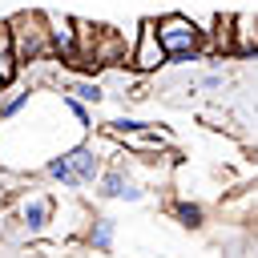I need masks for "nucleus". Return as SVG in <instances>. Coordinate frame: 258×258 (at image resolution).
I'll use <instances>...</instances> for the list:
<instances>
[{"label":"nucleus","instance_id":"obj_7","mask_svg":"<svg viewBox=\"0 0 258 258\" xmlns=\"http://www.w3.org/2000/svg\"><path fill=\"white\" fill-rule=\"evenodd\" d=\"M93 194L97 198H121V202H141V185L125 177V169H101L97 181H93Z\"/></svg>","mask_w":258,"mask_h":258},{"label":"nucleus","instance_id":"obj_8","mask_svg":"<svg viewBox=\"0 0 258 258\" xmlns=\"http://www.w3.org/2000/svg\"><path fill=\"white\" fill-rule=\"evenodd\" d=\"M56 89H60V93H73V97H77V101H85L89 109H93V105H101V101L109 97L93 77H69V81H56Z\"/></svg>","mask_w":258,"mask_h":258},{"label":"nucleus","instance_id":"obj_16","mask_svg":"<svg viewBox=\"0 0 258 258\" xmlns=\"http://www.w3.org/2000/svg\"><path fill=\"white\" fill-rule=\"evenodd\" d=\"M198 85H202V89H210V93H214V89H222V85H226V77H222V73H206V77H202V81H198Z\"/></svg>","mask_w":258,"mask_h":258},{"label":"nucleus","instance_id":"obj_6","mask_svg":"<svg viewBox=\"0 0 258 258\" xmlns=\"http://www.w3.org/2000/svg\"><path fill=\"white\" fill-rule=\"evenodd\" d=\"M52 214H56V202H52L48 194H28V198L16 206V222H20L28 234H40V230H48Z\"/></svg>","mask_w":258,"mask_h":258},{"label":"nucleus","instance_id":"obj_15","mask_svg":"<svg viewBox=\"0 0 258 258\" xmlns=\"http://www.w3.org/2000/svg\"><path fill=\"white\" fill-rule=\"evenodd\" d=\"M145 125H153V121H137V117H129V113H125V117L109 121V125H105V133H109V137H125V133H137V129H145Z\"/></svg>","mask_w":258,"mask_h":258},{"label":"nucleus","instance_id":"obj_5","mask_svg":"<svg viewBox=\"0 0 258 258\" xmlns=\"http://www.w3.org/2000/svg\"><path fill=\"white\" fill-rule=\"evenodd\" d=\"M64 157H69V169H73V177H77V185H81V189H85V185H93V181H97V173L105 169L101 149H97L93 141H77V145H69V149H64Z\"/></svg>","mask_w":258,"mask_h":258},{"label":"nucleus","instance_id":"obj_2","mask_svg":"<svg viewBox=\"0 0 258 258\" xmlns=\"http://www.w3.org/2000/svg\"><path fill=\"white\" fill-rule=\"evenodd\" d=\"M8 28H12V48H16L20 69H24V64H44V60H52L48 28H44V12L24 8V12L8 16Z\"/></svg>","mask_w":258,"mask_h":258},{"label":"nucleus","instance_id":"obj_9","mask_svg":"<svg viewBox=\"0 0 258 258\" xmlns=\"http://www.w3.org/2000/svg\"><path fill=\"white\" fill-rule=\"evenodd\" d=\"M20 73H24V69H20L16 48H12V28H8V20H0V81H4V85H16Z\"/></svg>","mask_w":258,"mask_h":258},{"label":"nucleus","instance_id":"obj_12","mask_svg":"<svg viewBox=\"0 0 258 258\" xmlns=\"http://www.w3.org/2000/svg\"><path fill=\"white\" fill-rule=\"evenodd\" d=\"M169 214H173L185 230H198V226L206 222V210H202L198 202H173V206H169Z\"/></svg>","mask_w":258,"mask_h":258},{"label":"nucleus","instance_id":"obj_4","mask_svg":"<svg viewBox=\"0 0 258 258\" xmlns=\"http://www.w3.org/2000/svg\"><path fill=\"white\" fill-rule=\"evenodd\" d=\"M77 16H64V12H44V28H48V48H52V60H73V44H77Z\"/></svg>","mask_w":258,"mask_h":258},{"label":"nucleus","instance_id":"obj_17","mask_svg":"<svg viewBox=\"0 0 258 258\" xmlns=\"http://www.w3.org/2000/svg\"><path fill=\"white\" fill-rule=\"evenodd\" d=\"M4 89H8V85H4V81H0V97H4Z\"/></svg>","mask_w":258,"mask_h":258},{"label":"nucleus","instance_id":"obj_1","mask_svg":"<svg viewBox=\"0 0 258 258\" xmlns=\"http://www.w3.org/2000/svg\"><path fill=\"white\" fill-rule=\"evenodd\" d=\"M153 28H157V40H161V48H165V56L173 64H185V60H198L202 56V28H198L194 16L165 12V16L153 20Z\"/></svg>","mask_w":258,"mask_h":258},{"label":"nucleus","instance_id":"obj_14","mask_svg":"<svg viewBox=\"0 0 258 258\" xmlns=\"http://www.w3.org/2000/svg\"><path fill=\"white\" fill-rule=\"evenodd\" d=\"M28 101H32V89H16L12 97H0V121H12Z\"/></svg>","mask_w":258,"mask_h":258},{"label":"nucleus","instance_id":"obj_3","mask_svg":"<svg viewBox=\"0 0 258 258\" xmlns=\"http://www.w3.org/2000/svg\"><path fill=\"white\" fill-rule=\"evenodd\" d=\"M165 64H169V56H165V48H161V40H157L153 20H141V24H137V40H133V48H129V69H133L137 77H149V73H157V69H165Z\"/></svg>","mask_w":258,"mask_h":258},{"label":"nucleus","instance_id":"obj_13","mask_svg":"<svg viewBox=\"0 0 258 258\" xmlns=\"http://www.w3.org/2000/svg\"><path fill=\"white\" fill-rule=\"evenodd\" d=\"M56 93H60V89H56ZM60 105L69 109V117H73L81 129H93V113H89V105H85V101H77L73 93H60Z\"/></svg>","mask_w":258,"mask_h":258},{"label":"nucleus","instance_id":"obj_11","mask_svg":"<svg viewBox=\"0 0 258 258\" xmlns=\"http://www.w3.org/2000/svg\"><path fill=\"white\" fill-rule=\"evenodd\" d=\"M113 234H117V222H113V218H93L89 230H85V242H89L93 250L109 254V250H113Z\"/></svg>","mask_w":258,"mask_h":258},{"label":"nucleus","instance_id":"obj_10","mask_svg":"<svg viewBox=\"0 0 258 258\" xmlns=\"http://www.w3.org/2000/svg\"><path fill=\"white\" fill-rule=\"evenodd\" d=\"M117 141H125V149H145V153H161V149H169V137H165L157 125H145V129L125 133V137H117Z\"/></svg>","mask_w":258,"mask_h":258}]
</instances>
